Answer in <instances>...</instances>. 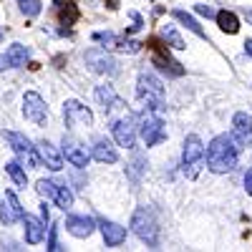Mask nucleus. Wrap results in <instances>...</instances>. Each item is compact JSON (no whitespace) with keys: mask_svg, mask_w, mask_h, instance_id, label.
Instances as JSON below:
<instances>
[{"mask_svg":"<svg viewBox=\"0 0 252 252\" xmlns=\"http://www.w3.org/2000/svg\"><path fill=\"white\" fill-rule=\"evenodd\" d=\"M237 159H240V146L232 139V134H217L204 149V164L215 174L232 172L237 166Z\"/></svg>","mask_w":252,"mask_h":252,"instance_id":"1","label":"nucleus"},{"mask_svg":"<svg viewBox=\"0 0 252 252\" xmlns=\"http://www.w3.org/2000/svg\"><path fill=\"white\" fill-rule=\"evenodd\" d=\"M204 169V144L197 134H189L182 144V172L187 179H197Z\"/></svg>","mask_w":252,"mask_h":252,"instance_id":"2","label":"nucleus"},{"mask_svg":"<svg viewBox=\"0 0 252 252\" xmlns=\"http://www.w3.org/2000/svg\"><path fill=\"white\" fill-rule=\"evenodd\" d=\"M136 96L146 103V109L161 111L164 109V83L152 73V71H141L136 78Z\"/></svg>","mask_w":252,"mask_h":252,"instance_id":"3","label":"nucleus"},{"mask_svg":"<svg viewBox=\"0 0 252 252\" xmlns=\"http://www.w3.org/2000/svg\"><path fill=\"white\" fill-rule=\"evenodd\" d=\"M131 229L144 245H149V247L159 245V224H157V217H154L152 209L139 207L131 217Z\"/></svg>","mask_w":252,"mask_h":252,"instance_id":"4","label":"nucleus"},{"mask_svg":"<svg viewBox=\"0 0 252 252\" xmlns=\"http://www.w3.org/2000/svg\"><path fill=\"white\" fill-rule=\"evenodd\" d=\"M136 131L141 134L146 146H157L166 139V126H164L159 111H154V109H144V114L136 124Z\"/></svg>","mask_w":252,"mask_h":252,"instance_id":"5","label":"nucleus"},{"mask_svg":"<svg viewBox=\"0 0 252 252\" xmlns=\"http://www.w3.org/2000/svg\"><path fill=\"white\" fill-rule=\"evenodd\" d=\"M3 136H5V141L10 144V149H13V154L18 157V161L23 164V166H28V169H35V166L40 164L35 146L31 144V139H28L26 134H18V131H5Z\"/></svg>","mask_w":252,"mask_h":252,"instance_id":"6","label":"nucleus"},{"mask_svg":"<svg viewBox=\"0 0 252 252\" xmlns=\"http://www.w3.org/2000/svg\"><path fill=\"white\" fill-rule=\"evenodd\" d=\"M111 134H114L119 146H124V149H134L136 146V116L126 111L121 119H114L111 121Z\"/></svg>","mask_w":252,"mask_h":252,"instance_id":"7","label":"nucleus"},{"mask_svg":"<svg viewBox=\"0 0 252 252\" xmlns=\"http://www.w3.org/2000/svg\"><path fill=\"white\" fill-rule=\"evenodd\" d=\"M63 121H66L68 129H81V126H94V114L89 106H83L81 101L71 98L63 103Z\"/></svg>","mask_w":252,"mask_h":252,"instance_id":"8","label":"nucleus"},{"mask_svg":"<svg viewBox=\"0 0 252 252\" xmlns=\"http://www.w3.org/2000/svg\"><path fill=\"white\" fill-rule=\"evenodd\" d=\"M23 116L28 121H33L35 126H46L48 124V106H46L43 96L35 91H28L23 96Z\"/></svg>","mask_w":252,"mask_h":252,"instance_id":"9","label":"nucleus"},{"mask_svg":"<svg viewBox=\"0 0 252 252\" xmlns=\"http://www.w3.org/2000/svg\"><path fill=\"white\" fill-rule=\"evenodd\" d=\"M86 66L94 73H101V76H116V71H119L114 56H109L106 48H91V51H86Z\"/></svg>","mask_w":252,"mask_h":252,"instance_id":"10","label":"nucleus"},{"mask_svg":"<svg viewBox=\"0 0 252 252\" xmlns=\"http://www.w3.org/2000/svg\"><path fill=\"white\" fill-rule=\"evenodd\" d=\"M61 154L66 157V161H71L73 166H78V169H86L89 161H91V154L86 152V146H83L78 139H73V136H63Z\"/></svg>","mask_w":252,"mask_h":252,"instance_id":"11","label":"nucleus"},{"mask_svg":"<svg viewBox=\"0 0 252 252\" xmlns=\"http://www.w3.org/2000/svg\"><path fill=\"white\" fill-rule=\"evenodd\" d=\"M94 40L96 43H103V48L106 51H119V53H136L141 48V43H136V40H129V38H119L114 33H94Z\"/></svg>","mask_w":252,"mask_h":252,"instance_id":"12","label":"nucleus"},{"mask_svg":"<svg viewBox=\"0 0 252 252\" xmlns=\"http://www.w3.org/2000/svg\"><path fill=\"white\" fill-rule=\"evenodd\" d=\"M232 139L237 141V146H252V119L245 111H237L232 116Z\"/></svg>","mask_w":252,"mask_h":252,"instance_id":"13","label":"nucleus"},{"mask_svg":"<svg viewBox=\"0 0 252 252\" xmlns=\"http://www.w3.org/2000/svg\"><path fill=\"white\" fill-rule=\"evenodd\" d=\"M63 227H66L68 235H73V237H78V240H86V237L94 235L96 222H94L91 217H86V215H68Z\"/></svg>","mask_w":252,"mask_h":252,"instance_id":"14","label":"nucleus"},{"mask_svg":"<svg viewBox=\"0 0 252 252\" xmlns=\"http://www.w3.org/2000/svg\"><path fill=\"white\" fill-rule=\"evenodd\" d=\"M35 152H38V159L43 161L51 172H61L63 169V154H61V149L58 146H53L51 141H38L35 144Z\"/></svg>","mask_w":252,"mask_h":252,"instance_id":"15","label":"nucleus"},{"mask_svg":"<svg viewBox=\"0 0 252 252\" xmlns=\"http://www.w3.org/2000/svg\"><path fill=\"white\" fill-rule=\"evenodd\" d=\"M98 227H101L103 242H106L109 247H119V245L126 242V227H121V224H116L111 220H101Z\"/></svg>","mask_w":252,"mask_h":252,"instance_id":"16","label":"nucleus"},{"mask_svg":"<svg viewBox=\"0 0 252 252\" xmlns=\"http://www.w3.org/2000/svg\"><path fill=\"white\" fill-rule=\"evenodd\" d=\"M91 157L101 164H116L119 161V152L109 139H96L91 146Z\"/></svg>","mask_w":252,"mask_h":252,"instance_id":"17","label":"nucleus"},{"mask_svg":"<svg viewBox=\"0 0 252 252\" xmlns=\"http://www.w3.org/2000/svg\"><path fill=\"white\" fill-rule=\"evenodd\" d=\"M23 229H26V242L28 245H38L40 240L46 237V222L43 220H38L33 215H23Z\"/></svg>","mask_w":252,"mask_h":252,"instance_id":"18","label":"nucleus"},{"mask_svg":"<svg viewBox=\"0 0 252 252\" xmlns=\"http://www.w3.org/2000/svg\"><path fill=\"white\" fill-rule=\"evenodd\" d=\"M94 98H96V103H98L103 111H111L114 106H121V101H119L114 86H109V83H101V86H96Z\"/></svg>","mask_w":252,"mask_h":252,"instance_id":"19","label":"nucleus"},{"mask_svg":"<svg viewBox=\"0 0 252 252\" xmlns=\"http://www.w3.org/2000/svg\"><path fill=\"white\" fill-rule=\"evenodd\" d=\"M152 61H154V66H159L161 71L172 73V76H182V73H184V68L179 66V63L169 58V51H166V48H154Z\"/></svg>","mask_w":252,"mask_h":252,"instance_id":"20","label":"nucleus"},{"mask_svg":"<svg viewBox=\"0 0 252 252\" xmlns=\"http://www.w3.org/2000/svg\"><path fill=\"white\" fill-rule=\"evenodd\" d=\"M172 18H174V20H179V23H182V26H184L187 31H192V33H194L197 38H207L204 28L199 26V20H197L194 15H189L187 10H179V8H177V10H172Z\"/></svg>","mask_w":252,"mask_h":252,"instance_id":"21","label":"nucleus"},{"mask_svg":"<svg viewBox=\"0 0 252 252\" xmlns=\"http://www.w3.org/2000/svg\"><path fill=\"white\" fill-rule=\"evenodd\" d=\"M215 18H217V26H220V31H222V33L235 35V33L240 31V18H237L232 10H220Z\"/></svg>","mask_w":252,"mask_h":252,"instance_id":"22","label":"nucleus"},{"mask_svg":"<svg viewBox=\"0 0 252 252\" xmlns=\"http://www.w3.org/2000/svg\"><path fill=\"white\" fill-rule=\"evenodd\" d=\"M5 56L10 61V68H20V66H26V61L31 58V48H26L23 43H13L5 51Z\"/></svg>","mask_w":252,"mask_h":252,"instance_id":"23","label":"nucleus"},{"mask_svg":"<svg viewBox=\"0 0 252 252\" xmlns=\"http://www.w3.org/2000/svg\"><path fill=\"white\" fill-rule=\"evenodd\" d=\"M159 35H161V40H166L174 51H184L187 46H184V40H182V35H179V31L172 26V23H164L161 28H159Z\"/></svg>","mask_w":252,"mask_h":252,"instance_id":"24","label":"nucleus"},{"mask_svg":"<svg viewBox=\"0 0 252 252\" xmlns=\"http://www.w3.org/2000/svg\"><path fill=\"white\" fill-rule=\"evenodd\" d=\"M53 202L63 209V212H68V209L73 207V192L68 189L66 182H58V189H56V194H53Z\"/></svg>","mask_w":252,"mask_h":252,"instance_id":"25","label":"nucleus"},{"mask_svg":"<svg viewBox=\"0 0 252 252\" xmlns=\"http://www.w3.org/2000/svg\"><path fill=\"white\" fill-rule=\"evenodd\" d=\"M5 172H8V177L15 182V187H20V189H26V187H28L26 166L20 164V161H8V164H5Z\"/></svg>","mask_w":252,"mask_h":252,"instance_id":"26","label":"nucleus"},{"mask_svg":"<svg viewBox=\"0 0 252 252\" xmlns=\"http://www.w3.org/2000/svg\"><path fill=\"white\" fill-rule=\"evenodd\" d=\"M38 194L43 197V199H53L56 194V189H58V182L56 179H38Z\"/></svg>","mask_w":252,"mask_h":252,"instance_id":"27","label":"nucleus"},{"mask_svg":"<svg viewBox=\"0 0 252 252\" xmlns=\"http://www.w3.org/2000/svg\"><path fill=\"white\" fill-rule=\"evenodd\" d=\"M18 5H20V13H23L26 18H35L40 13V8H43L40 0H18Z\"/></svg>","mask_w":252,"mask_h":252,"instance_id":"28","label":"nucleus"},{"mask_svg":"<svg viewBox=\"0 0 252 252\" xmlns=\"http://www.w3.org/2000/svg\"><path fill=\"white\" fill-rule=\"evenodd\" d=\"M5 199H8V204H10V209H13V215H15V222H20L26 212H23V204L18 202V197H15L13 189H8V192H5Z\"/></svg>","mask_w":252,"mask_h":252,"instance_id":"29","label":"nucleus"},{"mask_svg":"<svg viewBox=\"0 0 252 252\" xmlns=\"http://www.w3.org/2000/svg\"><path fill=\"white\" fill-rule=\"evenodd\" d=\"M61 20H63L66 26H73L76 20H78V10H76L71 3H63V5H61Z\"/></svg>","mask_w":252,"mask_h":252,"instance_id":"30","label":"nucleus"},{"mask_svg":"<svg viewBox=\"0 0 252 252\" xmlns=\"http://www.w3.org/2000/svg\"><path fill=\"white\" fill-rule=\"evenodd\" d=\"M0 222H3V224H13L15 222V215H13L8 199H0Z\"/></svg>","mask_w":252,"mask_h":252,"instance_id":"31","label":"nucleus"},{"mask_svg":"<svg viewBox=\"0 0 252 252\" xmlns=\"http://www.w3.org/2000/svg\"><path fill=\"white\" fill-rule=\"evenodd\" d=\"M51 252H56V250H61L58 247V224L56 227H51V237H48V245H46Z\"/></svg>","mask_w":252,"mask_h":252,"instance_id":"32","label":"nucleus"},{"mask_svg":"<svg viewBox=\"0 0 252 252\" xmlns=\"http://www.w3.org/2000/svg\"><path fill=\"white\" fill-rule=\"evenodd\" d=\"M194 10H197L199 15H204V18H215V15H217V13L212 10V5H207V3H197Z\"/></svg>","mask_w":252,"mask_h":252,"instance_id":"33","label":"nucleus"},{"mask_svg":"<svg viewBox=\"0 0 252 252\" xmlns=\"http://www.w3.org/2000/svg\"><path fill=\"white\" fill-rule=\"evenodd\" d=\"M245 192L252 197V169H247V174H245Z\"/></svg>","mask_w":252,"mask_h":252,"instance_id":"34","label":"nucleus"},{"mask_svg":"<svg viewBox=\"0 0 252 252\" xmlns=\"http://www.w3.org/2000/svg\"><path fill=\"white\" fill-rule=\"evenodd\" d=\"M40 220H43L46 224H48V220H51V212H48V207H46V202L40 204Z\"/></svg>","mask_w":252,"mask_h":252,"instance_id":"35","label":"nucleus"},{"mask_svg":"<svg viewBox=\"0 0 252 252\" xmlns=\"http://www.w3.org/2000/svg\"><path fill=\"white\" fill-rule=\"evenodd\" d=\"M8 68H10V61H8V56L3 53V56H0V73L8 71Z\"/></svg>","mask_w":252,"mask_h":252,"instance_id":"36","label":"nucleus"},{"mask_svg":"<svg viewBox=\"0 0 252 252\" xmlns=\"http://www.w3.org/2000/svg\"><path fill=\"white\" fill-rule=\"evenodd\" d=\"M245 53L252 58V38H247V40H245Z\"/></svg>","mask_w":252,"mask_h":252,"instance_id":"37","label":"nucleus"},{"mask_svg":"<svg viewBox=\"0 0 252 252\" xmlns=\"http://www.w3.org/2000/svg\"><path fill=\"white\" fill-rule=\"evenodd\" d=\"M109 3H111V5H109L111 10H116V8H119V0H109Z\"/></svg>","mask_w":252,"mask_h":252,"instance_id":"38","label":"nucleus"},{"mask_svg":"<svg viewBox=\"0 0 252 252\" xmlns=\"http://www.w3.org/2000/svg\"><path fill=\"white\" fill-rule=\"evenodd\" d=\"M247 20H250V23H252V10H247Z\"/></svg>","mask_w":252,"mask_h":252,"instance_id":"39","label":"nucleus"},{"mask_svg":"<svg viewBox=\"0 0 252 252\" xmlns=\"http://www.w3.org/2000/svg\"><path fill=\"white\" fill-rule=\"evenodd\" d=\"M0 40H3V28H0Z\"/></svg>","mask_w":252,"mask_h":252,"instance_id":"40","label":"nucleus"}]
</instances>
